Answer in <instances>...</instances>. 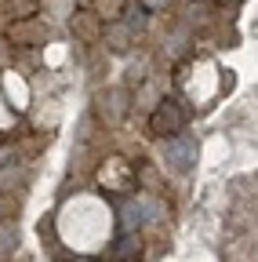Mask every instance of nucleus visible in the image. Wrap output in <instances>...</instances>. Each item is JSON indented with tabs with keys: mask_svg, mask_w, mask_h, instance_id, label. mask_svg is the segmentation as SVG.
Segmentation results:
<instances>
[{
	"mask_svg": "<svg viewBox=\"0 0 258 262\" xmlns=\"http://www.w3.org/2000/svg\"><path fill=\"white\" fill-rule=\"evenodd\" d=\"M185 127V110L178 106V98H164L149 110V131L160 139H171V135H182Z\"/></svg>",
	"mask_w": 258,
	"mask_h": 262,
	"instance_id": "1",
	"label": "nucleus"
},
{
	"mask_svg": "<svg viewBox=\"0 0 258 262\" xmlns=\"http://www.w3.org/2000/svg\"><path fill=\"white\" fill-rule=\"evenodd\" d=\"M164 157L175 171H189L193 164H197V142H193L189 135H171L164 142Z\"/></svg>",
	"mask_w": 258,
	"mask_h": 262,
	"instance_id": "2",
	"label": "nucleus"
},
{
	"mask_svg": "<svg viewBox=\"0 0 258 262\" xmlns=\"http://www.w3.org/2000/svg\"><path fill=\"white\" fill-rule=\"evenodd\" d=\"M138 248H142V241H138L135 233H124V237L116 241V255H120V258H131Z\"/></svg>",
	"mask_w": 258,
	"mask_h": 262,
	"instance_id": "3",
	"label": "nucleus"
},
{
	"mask_svg": "<svg viewBox=\"0 0 258 262\" xmlns=\"http://www.w3.org/2000/svg\"><path fill=\"white\" fill-rule=\"evenodd\" d=\"M124 15H127V18H124V26L131 29V33H142V29H146V11H142L138 4H135V8H127Z\"/></svg>",
	"mask_w": 258,
	"mask_h": 262,
	"instance_id": "4",
	"label": "nucleus"
},
{
	"mask_svg": "<svg viewBox=\"0 0 258 262\" xmlns=\"http://www.w3.org/2000/svg\"><path fill=\"white\" fill-rule=\"evenodd\" d=\"M127 37H131V29H127V26H109V48L113 51H124Z\"/></svg>",
	"mask_w": 258,
	"mask_h": 262,
	"instance_id": "5",
	"label": "nucleus"
},
{
	"mask_svg": "<svg viewBox=\"0 0 258 262\" xmlns=\"http://www.w3.org/2000/svg\"><path fill=\"white\" fill-rule=\"evenodd\" d=\"M15 244H18V233H15L11 226H0V255H8Z\"/></svg>",
	"mask_w": 258,
	"mask_h": 262,
	"instance_id": "6",
	"label": "nucleus"
},
{
	"mask_svg": "<svg viewBox=\"0 0 258 262\" xmlns=\"http://www.w3.org/2000/svg\"><path fill=\"white\" fill-rule=\"evenodd\" d=\"M168 4H171V0H138V8H142V11H164Z\"/></svg>",
	"mask_w": 258,
	"mask_h": 262,
	"instance_id": "7",
	"label": "nucleus"
},
{
	"mask_svg": "<svg viewBox=\"0 0 258 262\" xmlns=\"http://www.w3.org/2000/svg\"><path fill=\"white\" fill-rule=\"evenodd\" d=\"M0 215H4V204H0Z\"/></svg>",
	"mask_w": 258,
	"mask_h": 262,
	"instance_id": "8",
	"label": "nucleus"
}]
</instances>
